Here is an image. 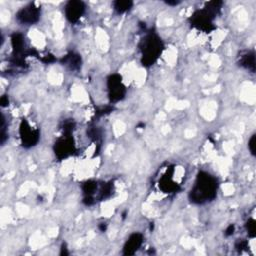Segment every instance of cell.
Returning <instances> with one entry per match:
<instances>
[{
  "label": "cell",
  "mask_w": 256,
  "mask_h": 256,
  "mask_svg": "<svg viewBox=\"0 0 256 256\" xmlns=\"http://www.w3.org/2000/svg\"><path fill=\"white\" fill-rule=\"evenodd\" d=\"M217 192V180L207 172H200L197 175L193 188L190 192L191 201L201 204L215 198Z\"/></svg>",
  "instance_id": "cell-1"
},
{
  "label": "cell",
  "mask_w": 256,
  "mask_h": 256,
  "mask_svg": "<svg viewBox=\"0 0 256 256\" xmlns=\"http://www.w3.org/2000/svg\"><path fill=\"white\" fill-rule=\"evenodd\" d=\"M162 49V41L156 34L149 33L146 35L140 44L143 65H152L160 56Z\"/></svg>",
  "instance_id": "cell-2"
},
{
  "label": "cell",
  "mask_w": 256,
  "mask_h": 256,
  "mask_svg": "<svg viewBox=\"0 0 256 256\" xmlns=\"http://www.w3.org/2000/svg\"><path fill=\"white\" fill-rule=\"evenodd\" d=\"M40 18V8L34 3L22 7L16 14V20L24 25H32L38 22Z\"/></svg>",
  "instance_id": "cell-3"
},
{
  "label": "cell",
  "mask_w": 256,
  "mask_h": 256,
  "mask_svg": "<svg viewBox=\"0 0 256 256\" xmlns=\"http://www.w3.org/2000/svg\"><path fill=\"white\" fill-rule=\"evenodd\" d=\"M20 138L24 147H32L39 140V131L33 128L26 120H23L20 125Z\"/></svg>",
  "instance_id": "cell-4"
},
{
  "label": "cell",
  "mask_w": 256,
  "mask_h": 256,
  "mask_svg": "<svg viewBox=\"0 0 256 256\" xmlns=\"http://www.w3.org/2000/svg\"><path fill=\"white\" fill-rule=\"evenodd\" d=\"M108 95L112 101L121 100L125 95V86L119 75H111L107 80Z\"/></svg>",
  "instance_id": "cell-5"
},
{
  "label": "cell",
  "mask_w": 256,
  "mask_h": 256,
  "mask_svg": "<svg viewBox=\"0 0 256 256\" xmlns=\"http://www.w3.org/2000/svg\"><path fill=\"white\" fill-rule=\"evenodd\" d=\"M215 13L205 7V9L197 11L191 18L192 24L196 26L197 28L204 30V31H210L213 28L212 19L214 17Z\"/></svg>",
  "instance_id": "cell-6"
},
{
  "label": "cell",
  "mask_w": 256,
  "mask_h": 256,
  "mask_svg": "<svg viewBox=\"0 0 256 256\" xmlns=\"http://www.w3.org/2000/svg\"><path fill=\"white\" fill-rule=\"evenodd\" d=\"M85 4L82 1L72 0L66 3L64 7V14L67 20L71 23H76L85 12Z\"/></svg>",
  "instance_id": "cell-7"
},
{
  "label": "cell",
  "mask_w": 256,
  "mask_h": 256,
  "mask_svg": "<svg viewBox=\"0 0 256 256\" xmlns=\"http://www.w3.org/2000/svg\"><path fill=\"white\" fill-rule=\"evenodd\" d=\"M74 151V143L70 136H63L55 143V154L59 159L70 156Z\"/></svg>",
  "instance_id": "cell-8"
},
{
  "label": "cell",
  "mask_w": 256,
  "mask_h": 256,
  "mask_svg": "<svg viewBox=\"0 0 256 256\" xmlns=\"http://www.w3.org/2000/svg\"><path fill=\"white\" fill-rule=\"evenodd\" d=\"M141 243H142V235L139 233L132 234L124 246L125 254H133L140 247Z\"/></svg>",
  "instance_id": "cell-9"
},
{
  "label": "cell",
  "mask_w": 256,
  "mask_h": 256,
  "mask_svg": "<svg viewBox=\"0 0 256 256\" xmlns=\"http://www.w3.org/2000/svg\"><path fill=\"white\" fill-rule=\"evenodd\" d=\"M239 63L244 68L254 72L255 71V55H254V52H252V51L245 52L243 55L240 56Z\"/></svg>",
  "instance_id": "cell-10"
},
{
  "label": "cell",
  "mask_w": 256,
  "mask_h": 256,
  "mask_svg": "<svg viewBox=\"0 0 256 256\" xmlns=\"http://www.w3.org/2000/svg\"><path fill=\"white\" fill-rule=\"evenodd\" d=\"M132 5H133V2L129 1V0H117V1L113 2V8L119 14L129 11L131 9Z\"/></svg>",
  "instance_id": "cell-11"
},
{
  "label": "cell",
  "mask_w": 256,
  "mask_h": 256,
  "mask_svg": "<svg viewBox=\"0 0 256 256\" xmlns=\"http://www.w3.org/2000/svg\"><path fill=\"white\" fill-rule=\"evenodd\" d=\"M65 62L70 66L71 69H76L79 68L80 63H81V59L79 57V55H74L71 54L68 57L65 58Z\"/></svg>",
  "instance_id": "cell-12"
},
{
  "label": "cell",
  "mask_w": 256,
  "mask_h": 256,
  "mask_svg": "<svg viewBox=\"0 0 256 256\" xmlns=\"http://www.w3.org/2000/svg\"><path fill=\"white\" fill-rule=\"evenodd\" d=\"M255 143H256V135L253 134V135L250 137L249 141H248V149H249L250 153H251L253 156H255Z\"/></svg>",
  "instance_id": "cell-13"
},
{
  "label": "cell",
  "mask_w": 256,
  "mask_h": 256,
  "mask_svg": "<svg viewBox=\"0 0 256 256\" xmlns=\"http://www.w3.org/2000/svg\"><path fill=\"white\" fill-rule=\"evenodd\" d=\"M246 227H247V231L248 233L254 237L255 236V230H256V227H255V221L253 220V219H249L247 224H246Z\"/></svg>",
  "instance_id": "cell-14"
},
{
  "label": "cell",
  "mask_w": 256,
  "mask_h": 256,
  "mask_svg": "<svg viewBox=\"0 0 256 256\" xmlns=\"http://www.w3.org/2000/svg\"><path fill=\"white\" fill-rule=\"evenodd\" d=\"M233 231H234V226H233V225H230V226L228 227V229L226 230V235H231V234L233 233Z\"/></svg>",
  "instance_id": "cell-15"
},
{
  "label": "cell",
  "mask_w": 256,
  "mask_h": 256,
  "mask_svg": "<svg viewBox=\"0 0 256 256\" xmlns=\"http://www.w3.org/2000/svg\"><path fill=\"white\" fill-rule=\"evenodd\" d=\"M167 5H170V6H176L180 3V1H166L165 2Z\"/></svg>",
  "instance_id": "cell-16"
}]
</instances>
